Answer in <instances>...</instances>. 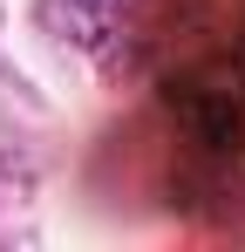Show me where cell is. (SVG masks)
Listing matches in <instances>:
<instances>
[{"label":"cell","mask_w":245,"mask_h":252,"mask_svg":"<svg viewBox=\"0 0 245 252\" xmlns=\"http://www.w3.org/2000/svg\"><path fill=\"white\" fill-rule=\"evenodd\" d=\"M177 102V123L191 129L198 143H211V150H232L245 129V109L225 95V89H184V95H170Z\"/></svg>","instance_id":"7a4b0ae2"},{"label":"cell","mask_w":245,"mask_h":252,"mask_svg":"<svg viewBox=\"0 0 245 252\" xmlns=\"http://www.w3.org/2000/svg\"><path fill=\"white\" fill-rule=\"evenodd\" d=\"M129 0H41V28L68 48H102Z\"/></svg>","instance_id":"6da1fadb"}]
</instances>
